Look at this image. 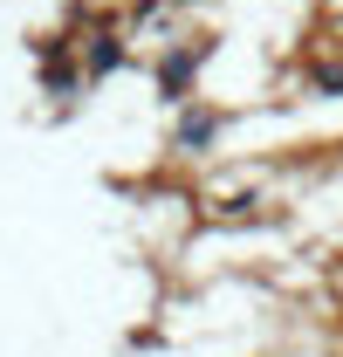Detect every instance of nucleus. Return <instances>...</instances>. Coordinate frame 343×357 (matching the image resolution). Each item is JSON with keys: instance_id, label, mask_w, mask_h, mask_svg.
I'll return each instance as SVG.
<instances>
[{"instance_id": "nucleus-1", "label": "nucleus", "mask_w": 343, "mask_h": 357, "mask_svg": "<svg viewBox=\"0 0 343 357\" xmlns=\"http://www.w3.org/2000/svg\"><path fill=\"white\" fill-rule=\"evenodd\" d=\"M220 137H227V110H213V103H178V124H172V144L178 151H192V158H206Z\"/></svg>"}, {"instance_id": "nucleus-2", "label": "nucleus", "mask_w": 343, "mask_h": 357, "mask_svg": "<svg viewBox=\"0 0 343 357\" xmlns=\"http://www.w3.org/2000/svg\"><path fill=\"white\" fill-rule=\"evenodd\" d=\"M199 55H206V48H185V42H172L165 55H158V89H165L172 103H192V76H199Z\"/></svg>"}, {"instance_id": "nucleus-3", "label": "nucleus", "mask_w": 343, "mask_h": 357, "mask_svg": "<svg viewBox=\"0 0 343 357\" xmlns=\"http://www.w3.org/2000/svg\"><path fill=\"white\" fill-rule=\"evenodd\" d=\"M117 62H124V42H117V35H96V48H89V76H110Z\"/></svg>"}, {"instance_id": "nucleus-4", "label": "nucleus", "mask_w": 343, "mask_h": 357, "mask_svg": "<svg viewBox=\"0 0 343 357\" xmlns=\"http://www.w3.org/2000/svg\"><path fill=\"white\" fill-rule=\"evenodd\" d=\"M165 7H192V0H165Z\"/></svg>"}]
</instances>
